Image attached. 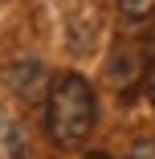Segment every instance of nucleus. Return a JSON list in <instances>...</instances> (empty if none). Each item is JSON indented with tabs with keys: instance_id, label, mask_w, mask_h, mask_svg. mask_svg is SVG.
I'll return each instance as SVG.
<instances>
[{
	"instance_id": "obj_1",
	"label": "nucleus",
	"mask_w": 155,
	"mask_h": 159,
	"mask_svg": "<svg viewBox=\"0 0 155 159\" xmlns=\"http://www.w3.org/2000/svg\"><path fill=\"white\" fill-rule=\"evenodd\" d=\"M98 122V94L82 74H53L45 94V131L57 147H82Z\"/></svg>"
},
{
	"instance_id": "obj_2",
	"label": "nucleus",
	"mask_w": 155,
	"mask_h": 159,
	"mask_svg": "<svg viewBox=\"0 0 155 159\" xmlns=\"http://www.w3.org/2000/svg\"><path fill=\"white\" fill-rule=\"evenodd\" d=\"M143 70H147V53L139 45H127L118 41L110 49V61H106V82L118 90V94H135V86L143 82Z\"/></svg>"
},
{
	"instance_id": "obj_3",
	"label": "nucleus",
	"mask_w": 155,
	"mask_h": 159,
	"mask_svg": "<svg viewBox=\"0 0 155 159\" xmlns=\"http://www.w3.org/2000/svg\"><path fill=\"white\" fill-rule=\"evenodd\" d=\"M45 70H41V61H16V66L8 70V86L21 94L25 102H45V94H49V82H41Z\"/></svg>"
},
{
	"instance_id": "obj_4",
	"label": "nucleus",
	"mask_w": 155,
	"mask_h": 159,
	"mask_svg": "<svg viewBox=\"0 0 155 159\" xmlns=\"http://www.w3.org/2000/svg\"><path fill=\"white\" fill-rule=\"evenodd\" d=\"M118 16L127 25H143L155 16V0H118Z\"/></svg>"
},
{
	"instance_id": "obj_5",
	"label": "nucleus",
	"mask_w": 155,
	"mask_h": 159,
	"mask_svg": "<svg viewBox=\"0 0 155 159\" xmlns=\"http://www.w3.org/2000/svg\"><path fill=\"white\" fill-rule=\"evenodd\" d=\"M147 70H143V86H147V94H151V98H155V37L147 41Z\"/></svg>"
},
{
	"instance_id": "obj_6",
	"label": "nucleus",
	"mask_w": 155,
	"mask_h": 159,
	"mask_svg": "<svg viewBox=\"0 0 155 159\" xmlns=\"http://www.w3.org/2000/svg\"><path fill=\"white\" fill-rule=\"evenodd\" d=\"M127 159H155V143H151V139H139V143L131 147Z\"/></svg>"
},
{
	"instance_id": "obj_7",
	"label": "nucleus",
	"mask_w": 155,
	"mask_h": 159,
	"mask_svg": "<svg viewBox=\"0 0 155 159\" xmlns=\"http://www.w3.org/2000/svg\"><path fill=\"white\" fill-rule=\"evenodd\" d=\"M82 159H110L106 151H90V155H82Z\"/></svg>"
}]
</instances>
